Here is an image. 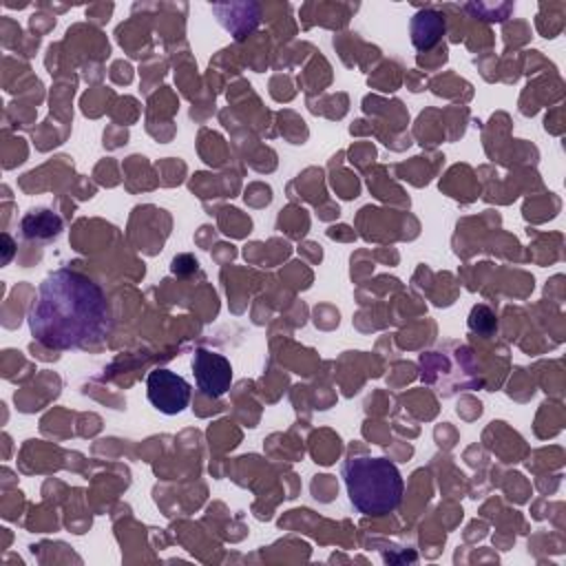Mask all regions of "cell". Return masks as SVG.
Instances as JSON below:
<instances>
[{
	"mask_svg": "<svg viewBox=\"0 0 566 566\" xmlns=\"http://www.w3.org/2000/svg\"><path fill=\"white\" fill-rule=\"evenodd\" d=\"M27 321L31 336L46 349H86L106 340L113 310L97 281L62 268L40 283Z\"/></svg>",
	"mask_w": 566,
	"mask_h": 566,
	"instance_id": "obj_1",
	"label": "cell"
},
{
	"mask_svg": "<svg viewBox=\"0 0 566 566\" xmlns=\"http://www.w3.org/2000/svg\"><path fill=\"white\" fill-rule=\"evenodd\" d=\"M343 480L352 506L363 515H385L402 502V475L387 458L352 455L343 464Z\"/></svg>",
	"mask_w": 566,
	"mask_h": 566,
	"instance_id": "obj_2",
	"label": "cell"
},
{
	"mask_svg": "<svg viewBox=\"0 0 566 566\" xmlns=\"http://www.w3.org/2000/svg\"><path fill=\"white\" fill-rule=\"evenodd\" d=\"M146 394L150 405L166 416L184 411L190 402V385L170 369H153L146 378Z\"/></svg>",
	"mask_w": 566,
	"mask_h": 566,
	"instance_id": "obj_3",
	"label": "cell"
},
{
	"mask_svg": "<svg viewBox=\"0 0 566 566\" xmlns=\"http://www.w3.org/2000/svg\"><path fill=\"white\" fill-rule=\"evenodd\" d=\"M192 374L199 391L208 398H221L232 385V365L223 354L210 349H195Z\"/></svg>",
	"mask_w": 566,
	"mask_h": 566,
	"instance_id": "obj_4",
	"label": "cell"
},
{
	"mask_svg": "<svg viewBox=\"0 0 566 566\" xmlns=\"http://www.w3.org/2000/svg\"><path fill=\"white\" fill-rule=\"evenodd\" d=\"M442 31H444V20L436 11L418 13L411 24V33H413L411 38L418 49H431L440 40Z\"/></svg>",
	"mask_w": 566,
	"mask_h": 566,
	"instance_id": "obj_5",
	"label": "cell"
},
{
	"mask_svg": "<svg viewBox=\"0 0 566 566\" xmlns=\"http://www.w3.org/2000/svg\"><path fill=\"white\" fill-rule=\"evenodd\" d=\"M60 228H62L60 217L49 212V210H38V212L33 210L22 221V232L29 239H33V237L35 239H51V237H55L60 232Z\"/></svg>",
	"mask_w": 566,
	"mask_h": 566,
	"instance_id": "obj_6",
	"label": "cell"
}]
</instances>
